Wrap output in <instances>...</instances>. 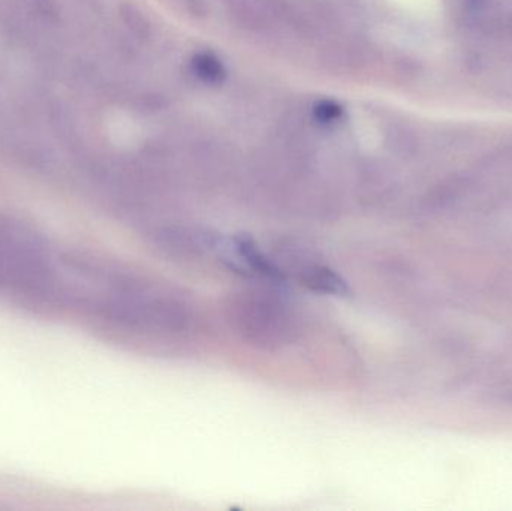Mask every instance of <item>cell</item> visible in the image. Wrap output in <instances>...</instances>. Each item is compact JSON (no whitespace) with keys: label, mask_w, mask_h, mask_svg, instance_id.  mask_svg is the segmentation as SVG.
<instances>
[{"label":"cell","mask_w":512,"mask_h":511,"mask_svg":"<svg viewBox=\"0 0 512 511\" xmlns=\"http://www.w3.org/2000/svg\"><path fill=\"white\" fill-rule=\"evenodd\" d=\"M57 251L35 228L0 213V291L47 299Z\"/></svg>","instance_id":"6da1fadb"},{"label":"cell","mask_w":512,"mask_h":511,"mask_svg":"<svg viewBox=\"0 0 512 511\" xmlns=\"http://www.w3.org/2000/svg\"><path fill=\"white\" fill-rule=\"evenodd\" d=\"M289 260H282L286 266L295 270L298 281L303 287L309 288L313 293L325 294V296L343 297L349 294V285L339 273L334 272L331 267L325 266L321 261L304 251V248L295 249V246H288Z\"/></svg>","instance_id":"277c9868"},{"label":"cell","mask_w":512,"mask_h":511,"mask_svg":"<svg viewBox=\"0 0 512 511\" xmlns=\"http://www.w3.org/2000/svg\"><path fill=\"white\" fill-rule=\"evenodd\" d=\"M153 242L159 251L173 258L201 257L219 252L224 243L219 234L189 227L159 228L153 233Z\"/></svg>","instance_id":"3957f363"},{"label":"cell","mask_w":512,"mask_h":511,"mask_svg":"<svg viewBox=\"0 0 512 511\" xmlns=\"http://www.w3.org/2000/svg\"><path fill=\"white\" fill-rule=\"evenodd\" d=\"M194 69L198 77L209 83H218L225 75L224 66L212 54H200L195 57Z\"/></svg>","instance_id":"5b68a950"},{"label":"cell","mask_w":512,"mask_h":511,"mask_svg":"<svg viewBox=\"0 0 512 511\" xmlns=\"http://www.w3.org/2000/svg\"><path fill=\"white\" fill-rule=\"evenodd\" d=\"M340 110H342V108L334 104V102H322V104L316 108V113H318V117L322 122H333V120L339 117Z\"/></svg>","instance_id":"8992f818"},{"label":"cell","mask_w":512,"mask_h":511,"mask_svg":"<svg viewBox=\"0 0 512 511\" xmlns=\"http://www.w3.org/2000/svg\"><path fill=\"white\" fill-rule=\"evenodd\" d=\"M225 312L234 332L258 350H279L297 339L298 321L291 306L270 291L233 294Z\"/></svg>","instance_id":"7a4b0ae2"}]
</instances>
